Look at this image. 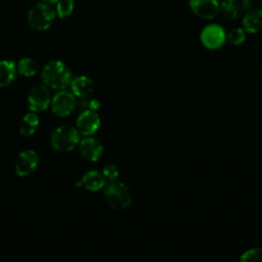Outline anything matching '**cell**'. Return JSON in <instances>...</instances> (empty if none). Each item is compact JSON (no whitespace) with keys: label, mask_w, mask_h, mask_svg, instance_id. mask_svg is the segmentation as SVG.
<instances>
[{"label":"cell","mask_w":262,"mask_h":262,"mask_svg":"<svg viewBox=\"0 0 262 262\" xmlns=\"http://www.w3.org/2000/svg\"><path fill=\"white\" fill-rule=\"evenodd\" d=\"M41 76L43 82L53 89H64L72 81L70 69L60 60H52L46 63Z\"/></svg>","instance_id":"cell-1"},{"label":"cell","mask_w":262,"mask_h":262,"mask_svg":"<svg viewBox=\"0 0 262 262\" xmlns=\"http://www.w3.org/2000/svg\"><path fill=\"white\" fill-rule=\"evenodd\" d=\"M104 198L108 206L117 211L127 209L132 202V195L128 186L119 180L105 184Z\"/></svg>","instance_id":"cell-2"},{"label":"cell","mask_w":262,"mask_h":262,"mask_svg":"<svg viewBox=\"0 0 262 262\" xmlns=\"http://www.w3.org/2000/svg\"><path fill=\"white\" fill-rule=\"evenodd\" d=\"M80 141V133L70 125L57 127L51 135V145L58 151H70Z\"/></svg>","instance_id":"cell-3"},{"label":"cell","mask_w":262,"mask_h":262,"mask_svg":"<svg viewBox=\"0 0 262 262\" xmlns=\"http://www.w3.org/2000/svg\"><path fill=\"white\" fill-rule=\"evenodd\" d=\"M55 18V12L47 3H37L28 13V23L30 27L37 31H44L51 27Z\"/></svg>","instance_id":"cell-4"},{"label":"cell","mask_w":262,"mask_h":262,"mask_svg":"<svg viewBox=\"0 0 262 262\" xmlns=\"http://www.w3.org/2000/svg\"><path fill=\"white\" fill-rule=\"evenodd\" d=\"M200 39L204 47L209 50H216L225 44L226 32L220 25L209 24L201 31Z\"/></svg>","instance_id":"cell-5"},{"label":"cell","mask_w":262,"mask_h":262,"mask_svg":"<svg viewBox=\"0 0 262 262\" xmlns=\"http://www.w3.org/2000/svg\"><path fill=\"white\" fill-rule=\"evenodd\" d=\"M76 98L72 92L61 90L51 99V110L58 117L69 116L76 107Z\"/></svg>","instance_id":"cell-6"},{"label":"cell","mask_w":262,"mask_h":262,"mask_svg":"<svg viewBox=\"0 0 262 262\" xmlns=\"http://www.w3.org/2000/svg\"><path fill=\"white\" fill-rule=\"evenodd\" d=\"M50 103V92L44 85H36L30 90L28 94V104L32 112H43Z\"/></svg>","instance_id":"cell-7"},{"label":"cell","mask_w":262,"mask_h":262,"mask_svg":"<svg viewBox=\"0 0 262 262\" xmlns=\"http://www.w3.org/2000/svg\"><path fill=\"white\" fill-rule=\"evenodd\" d=\"M100 127V118L96 111H83L76 120V129L84 136H91Z\"/></svg>","instance_id":"cell-8"},{"label":"cell","mask_w":262,"mask_h":262,"mask_svg":"<svg viewBox=\"0 0 262 262\" xmlns=\"http://www.w3.org/2000/svg\"><path fill=\"white\" fill-rule=\"evenodd\" d=\"M39 157L33 149H26L21 151L15 163V172L18 176L25 177L30 175L38 166Z\"/></svg>","instance_id":"cell-9"},{"label":"cell","mask_w":262,"mask_h":262,"mask_svg":"<svg viewBox=\"0 0 262 262\" xmlns=\"http://www.w3.org/2000/svg\"><path fill=\"white\" fill-rule=\"evenodd\" d=\"M191 11L204 19H213L220 10L217 0H189Z\"/></svg>","instance_id":"cell-10"},{"label":"cell","mask_w":262,"mask_h":262,"mask_svg":"<svg viewBox=\"0 0 262 262\" xmlns=\"http://www.w3.org/2000/svg\"><path fill=\"white\" fill-rule=\"evenodd\" d=\"M79 151L83 159L89 162H96L103 155V145L96 138L86 137L79 141Z\"/></svg>","instance_id":"cell-11"},{"label":"cell","mask_w":262,"mask_h":262,"mask_svg":"<svg viewBox=\"0 0 262 262\" xmlns=\"http://www.w3.org/2000/svg\"><path fill=\"white\" fill-rule=\"evenodd\" d=\"M249 7L250 0H224L220 5V9L228 18H236Z\"/></svg>","instance_id":"cell-12"},{"label":"cell","mask_w":262,"mask_h":262,"mask_svg":"<svg viewBox=\"0 0 262 262\" xmlns=\"http://www.w3.org/2000/svg\"><path fill=\"white\" fill-rule=\"evenodd\" d=\"M243 29L246 33L256 34L262 31V9H254L246 12L243 17Z\"/></svg>","instance_id":"cell-13"},{"label":"cell","mask_w":262,"mask_h":262,"mask_svg":"<svg viewBox=\"0 0 262 262\" xmlns=\"http://www.w3.org/2000/svg\"><path fill=\"white\" fill-rule=\"evenodd\" d=\"M81 184L87 190L97 191L102 189L105 186L106 181L101 172H98L96 170H91L86 172L83 175L81 179Z\"/></svg>","instance_id":"cell-14"},{"label":"cell","mask_w":262,"mask_h":262,"mask_svg":"<svg viewBox=\"0 0 262 262\" xmlns=\"http://www.w3.org/2000/svg\"><path fill=\"white\" fill-rule=\"evenodd\" d=\"M70 85L72 93L77 97H84L90 95L94 88L92 80L86 76H80L75 78L71 81Z\"/></svg>","instance_id":"cell-15"},{"label":"cell","mask_w":262,"mask_h":262,"mask_svg":"<svg viewBox=\"0 0 262 262\" xmlns=\"http://www.w3.org/2000/svg\"><path fill=\"white\" fill-rule=\"evenodd\" d=\"M38 126H39L38 115L35 112L28 113L21 119V122L19 124V133L25 137H29L36 132Z\"/></svg>","instance_id":"cell-16"},{"label":"cell","mask_w":262,"mask_h":262,"mask_svg":"<svg viewBox=\"0 0 262 262\" xmlns=\"http://www.w3.org/2000/svg\"><path fill=\"white\" fill-rule=\"evenodd\" d=\"M16 75V68L11 60L0 61V88L6 87L13 82Z\"/></svg>","instance_id":"cell-17"},{"label":"cell","mask_w":262,"mask_h":262,"mask_svg":"<svg viewBox=\"0 0 262 262\" xmlns=\"http://www.w3.org/2000/svg\"><path fill=\"white\" fill-rule=\"evenodd\" d=\"M17 71L20 75L25 77H32L38 73L39 66L36 62V60L29 57H25L18 61Z\"/></svg>","instance_id":"cell-18"},{"label":"cell","mask_w":262,"mask_h":262,"mask_svg":"<svg viewBox=\"0 0 262 262\" xmlns=\"http://www.w3.org/2000/svg\"><path fill=\"white\" fill-rule=\"evenodd\" d=\"M246 40V31L243 28H235L231 30L228 34H226V41L229 44L238 46L243 44Z\"/></svg>","instance_id":"cell-19"},{"label":"cell","mask_w":262,"mask_h":262,"mask_svg":"<svg viewBox=\"0 0 262 262\" xmlns=\"http://www.w3.org/2000/svg\"><path fill=\"white\" fill-rule=\"evenodd\" d=\"M56 12L59 17L69 16L74 10V1L73 0H58L56 2Z\"/></svg>","instance_id":"cell-20"},{"label":"cell","mask_w":262,"mask_h":262,"mask_svg":"<svg viewBox=\"0 0 262 262\" xmlns=\"http://www.w3.org/2000/svg\"><path fill=\"white\" fill-rule=\"evenodd\" d=\"M243 262H262V248H252L241 256Z\"/></svg>","instance_id":"cell-21"},{"label":"cell","mask_w":262,"mask_h":262,"mask_svg":"<svg viewBox=\"0 0 262 262\" xmlns=\"http://www.w3.org/2000/svg\"><path fill=\"white\" fill-rule=\"evenodd\" d=\"M102 175L105 178L106 183L107 182H112V181H116L119 178V169L115 164H107L103 167L102 169Z\"/></svg>","instance_id":"cell-22"},{"label":"cell","mask_w":262,"mask_h":262,"mask_svg":"<svg viewBox=\"0 0 262 262\" xmlns=\"http://www.w3.org/2000/svg\"><path fill=\"white\" fill-rule=\"evenodd\" d=\"M78 106L83 111H87V110L96 111V110L99 108L100 103L96 98H91L88 95V96L80 97V101L78 103Z\"/></svg>","instance_id":"cell-23"},{"label":"cell","mask_w":262,"mask_h":262,"mask_svg":"<svg viewBox=\"0 0 262 262\" xmlns=\"http://www.w3.org/2000/svg\"><path fill=\"white\" fill-rule=\"evenodd\" d=\"M41 1L47 4H53V3H56L58 0H41Z\"/></svg>","instance_id":"cell-24"},{"label":"cell","mask_w":262,"mask_h":262,"mask_svg":"<svg viewBox=\"0 0 262 262\" xmlns=\"http://www.w3.org/2000/svg\"><path fill=\"white\" fill-rule=\"evenodd\" d=\"M259 78H260V80L262 82V67L260 68V71H259Z\"/></svg>","instance_id":"cell-25"}]
</instances>
